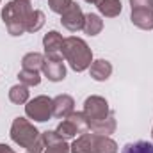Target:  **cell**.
I'll list each match as a JSON object with an SVG mask.
<instances>
[{"instance_id": "obj_27", "label": "cell", "mask_w": 153, "mask_h": 153, "mask_svg": "<svg viewBox=\"0 0 153 153\" xmlns=\"http://www.w3.org/2000/svg\"><path fill=\"white\" fill-rule=\"evenodd\" d=\"M130 7L134 9H153V0H130Z\"/></svg>"}, {"instance_id": "obj_26", "label": "cell", "mask_w": 153, "mask_h": 153, "mask_svg": "<svg viewBox=\"0 0 153 153\" xmlns=\"http://www.w3.org/2000/svg\"><path fill=\"white\" fill-rule=\"evenodd\" d=\"M45 148H46V143H45V137H43V134H41L38 141H36L30 148H27V153H45Z\"/></svg>"}, {"instance_id": "obj_28", "label": "cell", "mask_w": 153, "mask_h": 153, "mask_svg": "<svg viewBox=\"0 0 153 153\" xmlns=\"http://www.w3.org/2000/svg\"><path fill=\"white\" fill-rule=\"evenodd\" d=\"M0 153H14V152H13V148H11L9 144H4V143H2V144H0Z\"/></svg>"}, {"instance_id": "obj_4", "label": "cell", "mask_w": 153, "mask_h": 153, "mask_svg": "<svg viewBox=\"0 0 153 153\" xmlns=\"http://www.w3.org/2000/svg\"><path fill=\"white\" fill-rule=\"evenodd\" d=\"M87 121H89V126L93 123H98L105 117L112 114V111L109 109V102L103 98V96H98V94H93V96H87L85 102H84V111H82Z\"/></svg>"}, {"instance_id": "obj_11", "label": "cell", "mask_w": 153, "mask_h": 153, "mask_svg": "<svg viewBox=\"0 0 153 153\" xmlns=\"http://www.w3.org/2000/svg\"><path fill=\"white\" fill-rule=\"evenodd\" d=\"M89 73L93 76V80H96V82H105V80H109L111 75H112V64H111L109 61H105V59H96V61L91 62Z\"/></svg>"}, {"instance_id": "obj_2", "label": "cell", "mask_w": 153, "mask_h": 153, "mask_svg": "<svg viewBox=\"0 0 153 153\" xmlns=\"http://www.w3.org/2000/svg\"><path fill=\"white\" fill-rule=\"evenodd\" d=\"M62 59L70 64V68L73 71L82 73V71L89 70V66L93 62V50L82 38L70 36V38H64Z\"/></svg>"}, {"instance_id": "obj_31", "label": "cell", "mask_w": 153, "mask_h": 153, "mask_svg": "<svg viewBox=\"0 0 153 153\" xmlns=\"http://www.w3.org/2000/svg\"><path fill=\"white\" fill-rule=\"evenodd\" d=\"M0 2H2V0H0Z\"/></svg>"}, {"instance_id": "obj_16", "label": "cell", "mask_w": 153, "mask_h": 153, "mask_svg": "<svg viewBox=\"0 0 153 153\" xmlns=\"http://www.w3.org/2000/svg\"><path fill=\"white\" fill-rule=\"evenodd\" d=\"M96 7H98L100 14L105 16V18H116V16H119L121 9H123L121 0H98Z\"/></svg>"}, {"instance_id": "obj_24", "label": "cell", "mask_w": 153, "mask_h": 153, "mask_svg": "<svg viewBox=\"0 0 153 153\" xmlns=\"http://www.w3.org/2000/svg\"><path fill=\"white\" fill-rule=\"evenodd\" d=\"M43 25H45V13L39 11V9H34L32 18H30V23H29V30H27V32L34 34V32H38V30L43 29Z\"/></svg>"}, {"instance_id": "obj_3", "label": "cell", "mask_w": 153, "mask_h": 153, "mask_svg": "<svg viewBox=\"0 0 153 153\" xmlns=\"http://www.w3.org/2000/svg\"><path fill=\"white\" fill-rule=\"evenodd\" d=\"M9 135H11V141H13L14 144H18L20 148H25V150H27V148H30V146L39 139L41 132H39L27 117L18 116V117L13 119Z\"/></svg>"}, {"instance_id": "obj_20", "label": "cell", "mask_w": 153, "mask_h": 153, "mask_svg": "<svg viewBox=\"0 0 153 153\" xmlns=\"http://www.w3.org/2000/svg\"><path fill=\"white\" fill-rule=\"evenodd\" d=\"M55 132L64 139V141H70V139H75V137H78V132H76L75 125L66 117V119H62L59 125H57V128H55Z\"/></svg>"}, {"instance_id": "obj_30", "label": "cell", "mask_w": 153, "mask_h": 153, "mask_svg": "<svg viewBox=\"0 0 153 153\" xmlns=\"http://www.w3.org/2000/svg\"><path fill=\"white\" fill-rule=\"evenodd\" d=\"M152 137H153V128H152Z\"/></svg>"}, {"instance_id": "obj_18", "label": "cell", "mask_w": 153, "mask_h": 153, "mask_svg": "<svg viewBox=\"0 0 153 153\" xmlns=\"http://www.w3.org/2000/svg\"><path fill=\"white\" fill-rule=\"evenodd\" d=\"M45 64V55L39 52H29L22 59V70H32V71H41Z\"/></svg>"}, {"instance_id": "obj_25", "label": "cell", "mask_w": 153, "mask_h": 153, "mask_svg": "<svg viewBox=\"0 0 153 153\" xmlns=\"http://www.w3.org/2000/svg\"><path fill=\"white\" fill-rule=\"evenodd\" d=\"M71 4H73V0H48L50 9H52L53 13H57V14H62Z\"/></svg>"}, {"instance_id": "obj_13", "label": "cell", "mask_w": 153, "mask_h": 153, "mask_svg": "<svg viewBox=\"0 0 153 153\" xmlns=\"http://www.w3.org/2000/svg\"><path fill=\"white\" fill-rule=\"evenodd\" d=\"M93 153H117V143L109 135L93 132Z\"/></svg>"}, {"instance_id": "obj_17", "label": "cell", "mask_w": 153, "mask_h": 153, "mask_svg": "<svg viewBox=\"0 0 153 153\" xmlns=\"http://www.w3.org/2000/svg\"><path fill=\"white\" fill-rule=\"evenodd\" d=\"M116 126H117V123H116V116L112 112L109 117H105L98 123H93L89 126V132H94V134H100V135H111V134L116 132Z\"/></svg>"}, {"instance_id": "obj_9", "label": "cell", "mask_w": 153, "mask_h": 153, "mask_svg": "<svg viewBox=\"0 0 153 153\" xmlns=\"http://www.w3.org/2000/svg\"><path fill=\"white\" fill-rule=\"evenodd\" d=\"M64 59H48L45 57V64H43V75L46 76L50 82H61L66 78V66L62 62Z\"/></svg>"}, {"instance_id": "obj_22", "label": "cell", "mask_w": 153, "mask_h": 153, "mask_svg": "<svg viewBox=\"0 0 153 153\" xmlns=\"http://www.w3.org/2000/svg\"><path fill=\"white\" fill-rule=\"evenodd\" d=\"M18 80H20V84H23L27 87H32V85H39L41 84V75H39V71L22 70L18 73Z\"/></svg>"}, {"instance_id": "obj_6", "label": "cell", "mask_w": 153, "mask_h": 153, "mask_svg": "<svg viewBox=\"0 0 153 153\" xmlns=\"http://www.w3.org/2000/svg\"><path fill=\"white\" fill-rule=\"evenodd\" d=\"M84 18H85V14L82 13L80 5L73 2V4L61 14V23H62V27L68 29L70 32H76V30H82V27H84Z\"/></svg>"}, {"instance_id": "obj_23", "label": "cell", "mask_w": 153, "mask_h": 153, "mask_svg": "<svg viewBox=\"0 0 153 153\" xmlns=\"http://www.w3.org/2000/svg\"><path fill=\"white\" fill-rule=\"evenodd\" d=\"M68 119L75 125L78 135H82V134L89 132V121H87V117H85L84 112H71V114L68 116Z\"/></svg>"}, {"instance_id": "obj_1", "label": "cell", "mask_w": 153, "mask_h": 153, "mask_svg": "<svg viewBox=\"0 0 153 153\" xmlns=\"http://www.w3.org/2000/svg\"><path fill=\"white\" fill-rule=\"evenodd\" d=\"M34 7L30 0H11L2 7V22L11 36H22L29 30Z\"/></svg>"}, {"instance_id": "obj_14", "label": "cell", "mask_w": 153, "mask_h": 153, "mask_svg": "<svg viewBox=\"0 0 153 153\" xmlns=\"http://www.w3.org/2000/svg\"><path fill=\"white\" fill-rule=\"evenodd\" d=\"M82 30L87 36H98L103 30V20H102V16L100 14H94V13H87L85 18H84Z\"/></svg>"}, {"instance_id": "obj_8", "label": "cell", "mask_w": 153, "mask_h": 153, "mask_svg": "<svg viewBox=\"0 0 153 153\" xmlns=\"http://www.w3.org/2000/svg\"><path fill=\"white\" fill-rule=\"evenodd\" d=\"M75 109V100L70 94H57L52 98V116L57 119H66Z\"/></svg>"}, {"instance_id": "obj_15", "label": "cell", "mask_w": 153, "mask_h": 153, "mask_svg": "<svg viewBox=\"0 0 153 153\" xmlns=\"http://www.w3.org/2000/svg\"><path fill=\"white\" fill-rule=\"evenodd\" d=\"M70 153H93V132L75 137V141L70 144Z\"/></svg>"}, {"instance_id": "obj_21", "label": "cell", "mask_w": 153, "mask_h": 153, "mask_svg": "<svg viewBox=\"0 0 153 153\" xmlns=\"http://www.w3.org/2000/svg\"><path fill=\"white\" fill-rule=\"evenodd\" d=\"M121 153H153V144L148 141H137V143H128L123 146Z\"/></svg>"}, {"instance_id": "obj_12", "label": "cell", "mask_w": 153, "mask_h": 153, "mask_svg": "<svg viewBox=\"0 0 153 153\" xmlns=\"http://www.w3.org/2000/svg\"><path fill=\"white\" fill-rule=\"evenodd\" d=\"M130 20L141 30H153V9H134Z\"/></svg>"}, {"instance_id": "obj_10", "label": "cell", "mask_w": 153, "mask_h": 153, "mask_svg": "<svg viewBox=\"0 0 153 153\" xmlns=\"http://www.w3.org/2000/svg\"><path fill=\"white\" fill-rule=\"evenodd\" d=\"M41 134H43L45 143H46L45 153H70V144L55 130H46V132H41Z\"/></svg>"}, {"instance_id": "obj_19", "label": "cell", "mask_w": 153, "mask_h": 153, "mask_svg": "<svg viewBox=\"0 0 153 153\" xmlns=\"http://www.w3.org/2000/svg\"><path fill=\"white\" fill-rule=\"evenodd\" d=\"M29 87L27 85H23V84H16V85H13L11 89H9V100H11V103H14V105H23V103H27L29 102Z\"/></svg>"}, {"instance_id": "obj_7", "label": "cell", "mask_w": 153, "mask_h": 153, "mask_svg": "<svg viewBox=\"0 0 153 153\" xmlns=\"http://www.w3.org/2000/svg\"><path fill=\"white\" fill-rule=\"evenodd\" d=\"M62 46L64 38L57 30H50L43 38V48H45V57L48 59H62Z\"/></svg>"}, {"instance_id": "obj_29", "label": "cell", "mask_w": 153, "mask_h": 153, "mask_svg": "<svg viewBox=\"0 0 153 153\" xmlns=\"http://www.w3.org/2000/svg\"><path fill=\"white\" fill-rule=\"evenodd\" d=\"M84 2H87V4H96L98 0H84Z\"/></svg>"}, {"instance_id": "obj_5", "label": "cell", "mask_w": 153, "mask_h": 153, "mask_svg": "<svg viewBox=\"0 0 153 153\" xmlns=\"http://www.w3.org/2000/svg\"><path fill=\"white\" fill-rule=\"evenodd\" d=\"M25 114L29 119L38 123H45L52 117V98L46 94H39L36 98L29 100L25 105Z\"/></svg>"}]
</instances>
